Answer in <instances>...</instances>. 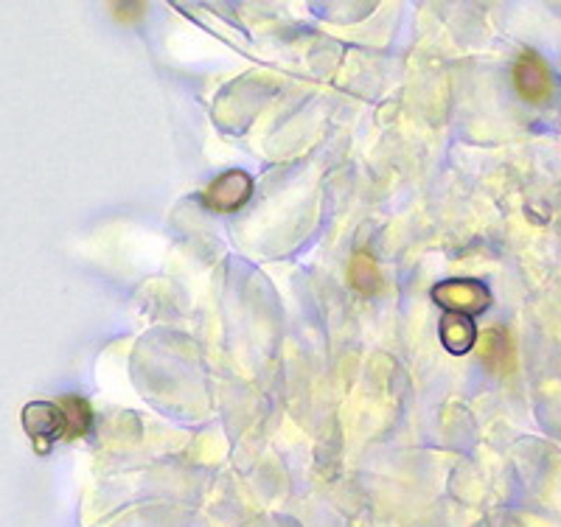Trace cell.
I'll return each instance as SVG.
<instances>
[{
  "mask_svg": "<svg viewBox=\"0 0 561 527\" xmlns=\"http://www.w3.org/2000/svg\"><path fill=\"white\" fill-rule=\"evenodd\" d=\"M433 300L444 309V314H469V318H474L478 311L489 309L491 293L480 280L455 278L435 286Z\"/></svg>",
  "mask_w": 561,
  "mask_h": 527,
  "instance_id": "obj_1",
  "label": "cell"
},
{
  "mask_svg": "<svg viewBox=\"0 0 561 527\" xmlns=\"http://www.w3.org/2000/svg\"><path fill=\"white\" fill-rule=\"evenodd\" d=\"M514 84L528 104H548L556 95V77L536 51H525L514 65Z\"/></svg>",
  "mask_w": 561,
  "mask_h": 527,
  "instance_id": "obj_2",
  "label": "cell"
},
{
  "mask_svg": "<svg viewBox=\"0 0 561 527\" xmlns=\"http://www.w3.org/2000/svg\"><path fill=\"white\" fill-rule=\"evenodd\" d=\"M23 426H26L28 438L37 444L39 451H48V446L59 438H68V419L59 401H32L23 410Z\"/></svg>",
  "mask_w": 561,
  "mask_h": 527,
  "instance_id": "obj_3",
  "label": "cell"
},
{
  "mask_svg": "<svg viewBox=\"0 0 561 527\" xmlns=\"http://www.w3.org/2000/svg\"><path fill=\"white\" fill-rule=\"evenodd\" d=\"M250 194H253V180L248 177V172L230 169L203 191V203L205 208L217 210V214H233L248 203Z\"/></svg>",
  "mask_w": 561,
  "mask_h": 527,
  "instance_id": "obj_4",
  "label": "cell"
},
{
  "mask_svg": "<svg viewBox=\"0 0 561 527\" xmlns=\"http://www.w3.org/2000/svg\"><path fill=\"white\" fill-rule=\"evenodd\" d=\"M440 343L455 356L472 351V345L478 343L474 318H469V314H444L440 318Z\"/></svg>",
  "mask_w": 561,
  "mask_h": 527,
  "instance_id": "obj_5",
  "label": "cell"
},
{
  "mask_svg": "<svg viewBox=\"0 0 561 527\" xmlns=\"http://www.w3.org/2000/svg\"><path fill=\"white\" fill-rule=\"evenodd\" d=\"M483 363L494 374H508L514 368V345H511L508 331L491 329L483 334Z\"/></svg>",
  "mask_w": 561,
  "mask_h": 527,
  "instance_id": "obj_6",
  "label": "cell"
},
{
  "mask_svg": "<svg viewBox=\"0 0 561 527\" xmlns=\"http://www.w3.org/2000/svg\"><path fill=\"white\" fill-rule=\"evenodd\" d=\"M348 280L351 286L363 295H374L382 289V273H379L377 261L365 253L354 255V261H351V267H348Z\"/></svg>",
  "mask_w": 561,
  "mask_h": 527,
  "instance_id": "obj_7",
  "label": "cell"
},
{
  "mask_svg": "<svg viewBox=\"0 0 561 527\" xmlns=\"http://www.w3.org/2000/svg\"><path fill=\"white\" fill-rule=\"evenodd\" d=\"M59 406L65 410V419H68V438H79L90 429L93 424V410L84 399H77V396H70V399L59 401Z\"/></svg>",
  "mask_w": 561,
  "mask_h": 527,
  "instance_id": "obj_8",
  "label": "cell"
}]
</instances>
